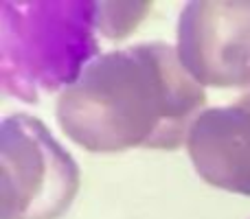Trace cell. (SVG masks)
I'll use <instances>...</instances> for the list:
<instances>
[{
    "mask_svg": "<svg viewBox=\"0 0 250 219\" xmlns=\"http://www.w3.org/2000/svg\"><path fill=\"white\" fill-rule=\"evenodd\" d=\"M2 219H60L79 191V167L29 114L4 119L0 129Z\"/></svg>",
    "mask_w": 250,
    "mask_h": 219,
    "instance_id": "cell-3",
    "label": "cell"
},
{
    "mask_svg": "<svg viewBox=\"0 0 250 219\" xmlns=\"http://www.w3.org/2000/svg\"><path fill=\"white\" fill-rule=\"evenodd\" d=\"M97 4L35 0L0 4V83L4 95L38 101L70 88L97 60Z\"/></svg>",
    "mask_w": 250,
    "mask_h": 219,
    "instance_id": "cell-2",
    "label": "cell"
},
{
    "mask_svg": "<svg viewBox=\"0 0 250 219\" xmlns=\"http://www.w3.org/2000/svg\"><path fill=\"white\" fill-rule=\"evenodd\" d=\"M207 105L167 44H136L88 64L57 99V123L82 149H178Z\"/></svg>",
    "mask_w": 250,
    "mask_h": 219,
    "instance_id": "cell-1",
    "label": "cell"
},
{
    "mask_svg": "<svg viewBox=\"0 0 250 219\" xmlns=\"http://www.w3.org/2000/svg\"><path fill=\"white\" fill-rule=\"evenodd\" d=\"M187 149L207 184L250 195V95L226 108L204 110L189 129Z\"/></svg>",
    "mask_w": 250,
    "mask_h": 219,
    "instance_id": "cell-5",
    "label": "cell"
},
{
    "mask_svg": "<svg viewBox=\"0 0 250 219\" xmlns=\"http://www.w3.org/2000/svg\"><path fill=\"white\" fill-rule=\"evenodd\" d=\"M149 11V4H123V2H99L97 4V20L99 31L110 40H121Z\"/></svg>",
    "mask_w": 250,
    "mask_h": 219,
    "instance_id": "cell-6",
    "label": "cell"
},
{
    "mask_svg": "<svg viewBox=\"0 0 250 219\" xmlns=\"http://www.w3.org/2000/svg\"><path fill=\"white\" fill-rule=\"evenodd\" d=\"M178 57L200 86H250V0L189 2L178 20Z\"/></svg>",
    "mask_w": 250,
    "mask_h": 219,
    "instance_id": "cell-4",
    "label": "cell"
}]
</instances>
